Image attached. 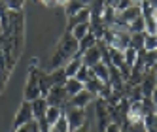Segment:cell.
I'll return each mask as SVG.
<instances>
[{
	"instance_id": "1",
	"label": "cell",
	"mask_w": 157,
	"mask_h": 132,
	"mask_svg": "<svg viewBox=\"0 0 157 132\" xmlns=\"http://www.w3.org/2000/svg\"><path fill=\"white\" fill-rule=\"evenodd\" d=\"M40 75L42 70L34 68V66H29V75H27V83H25V93H23V100L25 102H32L40 98Z\"/></svg>"
},
{
	"instance_id": "2",
	"label": "cell",
	"mask_w": 157,
	"mask_h": 132,
	"mask_svg": "<svg viewBox=\"0 0 157 132\" xmlns=\"http://www.w3.org/2000/svg\"><path fill=\"white\" fill-rule=\"evenodd\" d=\"M59 49H61L68 59L76 57V55H82V53H80V42H78V40L72 36V32H68V30L63 34V38H61V42H59Z\"/></svg>"
},
{
	"instance_id": "3",
	"label": "cell",
	"mask_w": 157,
	"mask_h": 132,
	"mask_svg": "<svg viewBox=\"0 0 157 132\" xmlns=\"http://www.w3.org/2000/svg\"><path fill=\"white\" fill-rule=\"evenodd\" d=\"M66 117V123H68L70 132L78 130L80 127H83L87 123V117H85V109L83 108H68V112L64 113Z\"/></svg>"
},
{
	"instance_id": "4",
	"label": "cell",
	"mask_w": 157,
	"mask_h": 132,
	"mask_svg": "<svg viewBox=\"0 0 157 132\" xmlns=\"http://www.w3.org/2000/svg\"><path fill=\"white\" fill-rule=\"evenodd\" d=\"M46 100H48V104H49V106L63 108V106H66V104H68L70 96L66 94L64 87H51V89H49V93H48V96H46Z\"/></svg>"
},
{
	"instance_id": "5",
	"label": "cell",
	"mask_w": 157,
	"mask_h": 132,
	"mask_svg": "<svg viewBox=\"0 0 157 132\" xmlns=\"http://www.w3.org/2000/svg\"><path fill=\"white\" fill-rule=\"evenodd\" d=\"M30 121H34V115H32V108H30V102H23L19 106L17 113H15V119H13V128H19V127H25L29 125Z\"/></svg>"
},
{
	"instance_id": "6",
	"label": "cell",
	"mask_w": 157,
	"mask_h": 132,
	"mask_svg": "<svg viewBox=\"0 0 157 132\" xmlns=\"http://www.w3.org/2000/svg\"><path fill=\"white\" fill-rule=\"evenodd\" d=\"M82 62L87 66V68H93V66H97L98 62H102V51H100L98 43H97L95 47L87 49V51L82 55Z\"/></svg>"
},
{
	"instance_id": "7",
	"label": "cell",
	"mask_w": 157,
	"mask_h": 132,
	"mask_svg": "<svg viewBox=\"0 0 157 132\" xmlns=\"http://www.w3.org/2000/svg\"><path fill=\"white\" fill-rule=\"evenodd\" d=\"M95 94H91V93H89V91H80V93H78V94H74L72 98H70V100H68V106L70 108H83L85 109V106L89 104V102H93L95 100Z\"/></svg>"
},
{
	"instance_id": "8",
	"label": "cell",
	"mask_w": 157,
	"mask_h": 132,
	"mask_svg": "<svg viewBox=\"0 0 157 132\" xmlns=\"http://www.w3.org/2000/svg\"><path fill=\"white\" fill-rule=\"evenodd\" d=\"M30 108H32V115H34V121H40V119L46 117L49 104H48V100H46L44 96H40V98H36V100L30 102Z\"/></svg>"
},
{
	"instance_id": "9",
	"label": "cell",
	"mask_w": 157,
	"mask_h": 132,
	"mask_svg": "<svg viewBox=\"0 0 157 132\" xmlns=\"http://www.w3.org/2000/svg\"><path fill=\"white\" fill-rule=\"evenodd\" d=\"M89 21H91V12H89V8H83L82 12H78L76 15L68 17V25H66V30L70 32L74 27L83 25V23H89Z\"/></svg>"
},
{
	"instance_id": "10",
	"label": "cell",
	"mask_w": 157,
	"mask_h": 132,
	"mask_svg": "<svg viewBox=\"0 0 157 132\" xmlns=\"http://www.w3.org/2000/svg\"><path fill=\"white\" fill-rule=\"evenodd\" d=\"M82 55H76V57L68 59V62H66L63 68H64V74H66V78H76V74L80 72L82 68Z\"/></svg>"
},
{
	"instance_id": "11",
	"label": "cell",
	"mask_w": 157,
	"mask_h": 132,
	"mask_svg": "<svg viewBox=\"0 0 157 132\" xmlns=\"http://www.w3.org/2000/svg\"><path fill=\"white\" fill-rule=\"evenodd\" d=\"M66 74H64V68H59V70H51L48 74V81H49V87H64L66 83Z\"/></svg>"
},
{
	"instance_id": "12",
	"label": "cell",
	"mask_w": 157,
	"mask_h": 132,
	"mask_svg": "<svg viewBox=\"0 0 157 132\" xmlns=\"http://www.w3.org/2000/svg\"><path fill=\"white\" fill-rule=\"evenodd\" d=\"M91 78H97L102 83H108L110 81V68L104 64V62H98L97 66L91 68Z\"/></svg>"
},
{
	"instance_id": "13",
	"label": "cell",
	"mask_w": 157,
	"mask_h": 132,
	"mask_svg": "<svg viewBox=\"0 0 157 132\" xmlns=\"http://www.w3.org/2000/svg\"><path fill=\"white\" fill-rule=\"evenodd\" d=\"M83 89H85V85L82 81H78L76 78H68V79H66V83H64V91H66V94H68L70 98L74 94H78L80 91H83Z\"/></svg>"
},
{
	"instance_id": "14",
	"label": "cell",
	"mask_w": 157,
	"mask_h": 132,
	"mask_svg": "<svg viewBox=\"0 0 157 132\" xmlns=\"http://www.w3.org/2000/svg\"><path fill=\"white\" fill-rule=\"evenodd\" d=\"M83 8H87V4L83 2V0H68V4L64 6V12H66V15H68V17H72L78 12H82Z\"/></svg>"
},
{
	"instance_id": "15",
	"label": "cell",
	"mask_w": 157,
	"mask_h": 132,
	"mask_svg": "<svg viewBox=\"0 0 157 132\" xmlns=\"http://www.w3.org/2000/svg\"><path fill=\"white\" fill-rule=\"evenodd\" d=\"M64 113H63V108H57V106H49L48 108V113H46V121L49 123V127H53L57 121L63 117Z\"/></svg>"
},
{
	"instance_id": "16",
	"label": "cell",
	"mask_w": 157,
	"mask_h": 132,
	"mask_svg": "<svg viewBox=\"0 0 157 132\" xmlns=\"http://www.w3.org/2000/svg\"><path fill=\"white\" fill-rule=\"evenodd\" d=\"M104 85H108V83H102L100 79H97V78H91L87 83H85V91H89L91 94H95V96H98L100 94V91L104 89Z\"/></svg>"
},
{
	"instance_id": "17",
	"label": "cell",
	"mask_w": 157,
	"mask_h": 132,
	"mask_svg": "<svg viewBox=\"0 0 157 132\" xmlns=\"http://www.w3.org/2000/svg\"><path fill=\"white\" fill-rule=\"evenodd\" d=\"M64 59H66V55L57 47V51H55V55H53L51 61H49V68H51V70H59V68H63V66L66 64Z\"/></svg>"
},
{
	"instance_id": "18",
	"label": "cell",
	"mask_w": 157,
	"mask_h": 132,
	"mask_svg": "<svg viewBox=\"0 0 157 132\" xmlns=\"http://www.w3.org/2000/svg\"><path fill=\"white\" fill-rule=\"evenodd\" d=\"M70 32H72V36H74L78 42H80V40H83V38L89 34V32H91V23H83V25H78V27H74Z\"/></svg>"
},
{
	"instance_id": "19",
	"label": "cell",
	"mask_w": 157,
	"mask_h": 132,
	"mask_svg": "<svg viewBox=\"0 0 157 132\" xmlns=\"http://www.w3.org/2000/svg\"><path fill=\"white\" fill-rule=\"evenodd\" d=\"M123 127L127 128V132H148L144 125V119H136V121H125Z\"/></svg>"
},
{
	"instance_id": "20",
	"label": "cell",
	"mask_w": 157,
	"mask_h": 132,
	"mask_svg": "<svg viewBox=\"0 0 157 132\" xmlns=\"http://www.w3.org/2000/svg\"><path fill=\"white\" fill-rule=\"evenodd\" d=\"M110 64L116 66V68H119V66L125 64V59H123V51L110 47Z\"/></svg>"
},
{
	"instance_id": "21",
	"label": "cell",
	"mask_w": 157,
	"mask_h": 132,
	"mask_svg": "<svg viewBox=\"0 0 157 132\" xmlns=\"http://www.w3.org/2000/svg\"><path fill=\"white\" fill-rule=\"evenodd\" d=\"M144 38H146V32H134V34H131V47L136 49V51H142L144 49Z\"/></svg>"
},
{
	"instance_id": "22",
	"label": "cell",
	"mask_w": 157,
	"mask_h": 132,
	"mask_svg": "<svg viewBox=\"0 0 157 132\" xmlns=\"http://www.w3.org/2000/svg\"><path fill=\"white\" fill-rule=\"evenodd\" d=\"M95 46H97V38L91 34V32H89L83 40H80V53L83 55L87 49H91V47H95Z\"/></svg>"
},
{
	"instance_id": "23",
	"label": "cell",
	"mask_w": 157,
	"mask_h": 132,
	"mask_svg": "<svg viewBox=\"0 0 157 132\" xmlns=\"http://www.w3.org/2000/svg\"><path fill=\"white\" fill-rule=\"evenodd\" d=\"M123 59H125V64L129 66V68H132L134 62H136V59H138V51L132 49V47H127L125 51H123Z\"/></svg>"
},
{
	"instance_id": "24",
	"label": "cell",
	"mask_w": 157,
	"mask_h": 132,
	"mask_svg": "<svg viewBox=\"0 0 157 132\" xmlns=\"http://www.w3.org/2000/svg\"><path fill=\"white\" fill-rule=\"evenodd\" d=\"M144 21H146V34H155L157 36V17H155V13L146 15Z\"/></svg>"
},
{
	"instance_id": "25",
	"label": "cell",
	"mask_w": 157,
	"mask_h": 132,
	"mask_svg": "<svg viewBox=\"0 0 157 132\" xmlns=\"http://www.w3.org/2000/svg\"><path fill=\"white\" fill-rule=\"evenodd\" d=\"M129 32L131 34H134V32H146V21H144V15L136 17L132 21V23L129 25Z\"/></svg>"
},
{
	"instance_id": "26",
	"label": "cell",
	"mask_w": 157,
	"mask_h": 132,
	"mask_svg": "<svg viewBox=\"0 0 157 132\" xmlns=\"http://www.w3.org/2000/svg\"><path fill=\"white\" fill-rule=\"evenodd\" d=\"M76 79H78V81H82V83L85 85V83H87L89 79H91V68H87L85 64H82V68H80V72L76 74Z\"/></svg>"
},
{
	"instance_id": "27",
	"label": "cell",
	"mask_w": 157,
	"mask_h": 132,
	"mask_svg": "<svg viewBox=\"0 0 157 132\" xmlns=\"http://www.w3.org/2000/svg\"><path fill=\"white\" fill-rule=\"evenodd\" d=\"M49 132H70V128H68V123H66V117L63 115L57 123H55L51 128H49Z\"/></svg>"
},
{
	"instance_id": "28",
	"label": "cell",
	"mask_w": 157,
	"mask_h": 132,
	"mask_svg": "<svg viewBox=\"0 0 157 132\" xmlns=\"http://www.w3.org/2000/svg\"><path fill=\"white\" fill-rule=\"evenodd\" d=\"M144 49L146 51H155L157 49V36L155 34H146V38H144Z\"/></svg>"
},
{
	"instance_id": "29",
	"label": "cell",
	"mask_w": 157,
	"mask_h": 132,
	"mask_svg": "<svg viewBox=\"0 0 157 132\" xmlns=\"http://www.w3.org/2000/svg\"><path fill=\"white\" fill-rule=\"evenodd\" d=\"M104 132H121V125H117V123H110L108 128H106Z\"/></svg>"
},
{
	"instance_id": "30",
	"label": "cell",
	"mask_w": 157,
	"mask_h": 132,
	"mask_svg": "<svg viewBox=\"0 0 157 132\" xmlns=\"http://www.w3.org/2000/svg\"><path fill=\"white\" fill-rule=\"evenodd\" d=\"M32 123V121H30ZM30 123L29 125H25V127H19V128H13L12 132H32V127H30Z\"/></svg>"
},
{
	"instance_id": "31",
	"label": "cell",
	"mask_w": 157,
	"mask_h": 132,
	"mask_svg": "<svg viewBox=\"0 0 157 132\" xmlns=\"http://www.w3.org/2000/svg\"><path fill=\"white\" fill-rule=\"evenodd\" d=\"M121 2V0H106V6H110V8H114L116 9V6Z\"/></svg>"
},
{
	"instance_id": "32",
	"label": "cell",
	"mask_w": 157,
	"mask_h": 132,
	"mask_svg": "<svg viewBox=\"0 0 157 132\" xmlns=\"http://www.w3.org/2000/svg\"><path fill=\"white\" fill-rule=\"evenodd\" d=\"M151 102H153V106H155V109H157V87H155L153 93H151Z\"/></svg>"
},
{
	"instance_id": "33",
	"label": "cell",
	"mask_w": 157,
	"mask_h": 132,
	"mask_svg": "<svg viewBox=\"0 0 157 132\" xmlns=\"http://www.w3.org/2000/svg\"><path fill=\"white\" fill-rule=\"evenodd\" d=\"M40 2H42L44 6H48V8H49V6H57V2H55V0H40Z\"/></svg>"
},
{
	"instance_id": "34",
	"label": "cell",
	"mask_w": 157,
	"mask_h": 132,
	"mask_svg": "<svg viewBox=\"0 0 157 132\" xmlns=\"http://www.w3.org/2000/svg\"><path fill=\"white\" fill-rule=\"evenodd\" d=\"M74 132H89V125L85 123L83 127H80V128H78V130H74Z\"/></svg>"
},
{
	"instance_id": "35",
	"label": "cell",
	"mask_w": 157,
	"mask_h": 132,
	"mask_svg": "<svg viewBox=\"0 0 157 132\" xmlns=\"http://www.w3.org/2000/svg\"><path fill=\"white\" fill-rule=\"evenodd\" d=\"M55 2H57V6H66V4H68V0H55Z\"/></svg>"
},
{
	"instance_id": "36",
	"label": "cell",
	"mask_w": 157,
	"mask_h": 132,
	"mask_svg": "<svg viewBox=\"0 0 157 132\" xmlns=\"http://www.w3.org/2000/svg\"><path fill=\"white\" fill-rule=\"evenodd\" d=\"M132 4H134V6H140V4H142V0H132Z\"/></svg>"
},
{
	"instance_id": "37",
	"label": "cell",
	"mask_w": 157,
	"mask_h": 132,
	"mask_svg": "<svg viewBox=\"0 0 157 132\" xmlns=\"http://www.w3.org/2000/svg\"><path fill=\"white\" fill-rule=\"evenodd\" d=\"M153 117H155V127H157V109H155V113H153Z\"/></svg>"
},
{
	"instance_id": "38",
	"label": "cell",
	"mask_w": 157,
	"mask_h": 132,
	"mask_svg": "<svg viewBox=\"0 0 157 132\" xmlns=\"http://www.w3.org/2000/svg\"><path fill=\"white\" fill-rule=\"evenodd\" d=\"M121 132H127V128H125V127H123V125H121Z\"/></svg>"
}]
</instances>
